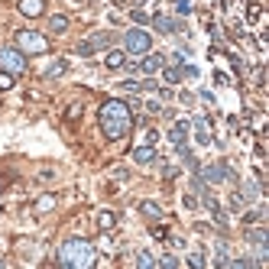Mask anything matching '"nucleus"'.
<instances>
[{
    "label": "nucleus",
    "mask_w": 269,
    "mask_h": 269,
    "mask_svg": "<svg viewBox=\"0 0 269 269\" xmlns=\"http://www.w3.org/2000/svg\"><path fill=\"white\" fill-rule=\"evenodd\" d=\"M98 120H101V130L107 139H120L130 133L133 127V114H130V104L127 101H104L98 110Z\"/></svg>",
    "instance_id": "f257e3e1"
},
{
    "label": "nucleus",
    "mask_w": 269,
    "mask_h": 269,
    "mask_svg": "<svg viewBox=\"0 0 269 269\" xmlns=\"http://www.w3.org/2000/svg\"><path fill=\"white\" fill-rule=\"evenodd\" d=\"M94 263H98V253H94L91 240L68 237L59 246V266H65V269H91Z\"/></svg>",
    "instance_id": "f03ea898"
},
{
    "label": "nucleus",
    "mask_w": 269,
    "mask_h": 269,
    "mask_svg": "<svg viewBox=\"0 0 269 269\" xmlns=\"http://www.w3.org/2000/svg\"><path fill=\"white\" fill-rule=\"evenodd\" d=\"M16 49L20 52H30V55H42V52H49V39L42 36V33H36V30H20L16 33Z\"/></svg>",
    "instance_id": "7ed1b4c3"
},
{
    "label": "nucleus",
    "mask_w": 269,
    "mask_h": 269,
    "mask_svg": "<svg viewBox=\"0 0 269 269\" xmlns=\"http://www.w3.org/2000/svg\"><path fill=\"white\" fill-rule=\"evenodd\" d=\"M0 71H10V75H23L26 71V55L16 46H0Z\"/></svg>",
    "instance_id": "20e7f679"
},
{
    "label": "nucleus",
    "mask_w": 269,
    "mask_h": 269,
    "mask_svg": "<svg viewBox=\"0 0 269 269\" xmlns=\"http://www.w3.org/2000/svg\"><path fill=\"white\" fill-rule=\"evenodd\" d=\"M123 42H127V52H133V55H146L149 49H153V39H149V33H143V30H130L123 36Z\"/></svg>",
    "instance_id": "39448f33"
},
{
    "label": "nucleus",
    "mask_w": 269,
    "mask_h": 269,
    "mask_svg": "<svg viewBox=\"0 0 269 269\" xmlns=\"http://www.w3.org/2000/svg\"><path fill=\"white\" fill-rule=\"evenodd\" d=\"M139 68L146 71V75H153V71L166 68V59H162L159 52H146V55H143V62H139Z\"/></svg>",
    "instance_id": "423d86ee"
},
{
    "label": "nucleus",
    "mask_w": 269,
    "mask_h": 269,
    "mask_svg": "<svg viewBox=\"0 0 269 269\" xmlns=\"http://www.w3.org/2000/svg\"><path fill=\"white\" fill-rule=\"evenodd\" d=\"M20 13L23 16H42L46 13V0H20Z\"/></svg>",
    "instance_id": "0eeeda50"
},
{
    "label": "nucleus",
    "mask_w": 269,
    "mask_h": 269,
    "mask_svg": "<svg viewBox=\"0 0 269 269\" xmlns=\"http://www.w3.org/2000/svg\"><path fill=\"white\" fill-rule=\"evenodd\" d=\"M130 156H133V162H136V166H149V162H156V149L153 146H136Z\"/></svg>",
    "instance_id": "6e6552de"
},
{
    "label": "nucleus",
    "mask_w": 269,
    "mask_h": 269,
    "mask_svg": "<svg viewBox=\"0 0 269 269\" xmlns=\"http://www.w3.org/2000/svg\"><path fill=\"white\" fill-rule=\"evenodd\" d=\"M188 130H192V123H188V120H178L175 127L169 130V139L178 146V143H185V139H188Z\"/></svg>",
    "instance_id": "1a4fd4ad"
},
{
    "label": "nucleus",
    "mask_w": 269,
    "mask_h": 269,
    "mask_svg": "<svg viewBox=\"0 0 269 269\" xmlns=\"http://www.w3.org/2000/svg\"><path fill=\"white\" fill-rule=\"evenodd\" d=\"M195 130H198V143H201V146H208V143H211V120H204V117L195 120Z\"/></svg>",
    "instance_id": "9d476101"
},
{
    "label": "nucleus",
    "mask_w": 269,
    "mask_h": 269,
    "mask_svg": "<svg viewBox=\"0 0 269 269\" xmlns=\"http://www.w3.org/2000/svg\"><path fill=\"white\" fill-rule=\"evenodd\" d=\"M139 211H143L149 221H159V217H162V208L156 204V201H143V204H139Z\"/></svg>",
    "instance_id": "9b49d317"
},
{
    "label": "nucleus",
    "mask_w": 269,
    "mask_h": 269,
    "mask_svg": "<svg viewBox=\"0 0 269 269\" xmlns=\"http://www.w3.org/2000/svg\"><path fill=\"white\" fill-rule=\"evenodd\" d=\"M49 30H52V33H65V30H68V16H62V13L49 16Z\"/></svg>",
    "instance_id": "f8f14e48"
},
{
    "label": "nucleus",
    "mask_w": 269,
    "mask_h": 269,
    "mask_svg": "<svg viewBox=\"0 0 269 269\" xmlns=\"http://www.w3.org/2000/svg\"><path fill=\"white\" fill-rule=\"evenodd\" d=\"M153 26L159 33H172V30H178V23H172L169 16H153Z\"/></svg>",
    "instance_id": "ddd939ff"
},
{
    "label": "nucleus",
    "mask_w": 269,
    "mask_h": 269,
    "mask_svg": "<svg viewBox=\"0 0 269 269\" xmlns=\"http://www.w3.org/2000/svg\"><path fill=\"white\" fill-rule=\"evenodd\" d=\"M123 65H127V55L117 52V49H110L107 52V68H123Z\"/></svg>",
    "instance_id": "4468645a"
},
{
    "label": "nucleus",
    "mask_w": 269,
    "mask_h": 269,
    "mask_svg": "<svg viewBox=\"0 0 269 269\" xmlns=\"http://www.w3.org/2000/svg\"><path fill=\"white\" fill-rule=\"evenodd\" d=\"M178 156L185 159V166H188V169H195V172H198V159L192 156V149L185 146V143H178Z\"/></svg>",
    "instance_id": "2eb2a0df"
},
{
    "label": "nucleus",
    "mask_w": 269,
    "mask_h": 269,
    "mask_svg": "<svg viewBox=\"0 0 269 269\" xmlns=\"http://www.w3.org/2000/svg\"><path fill=\"white\" fill-rule=\"evenodd\" d=\"M114 224H117V214H114V211H101V217H98V227H101V231H110Z\"/></svg>",
    "instance_id": "dca6fc26"
},
{
    "label": "nucleus",
    "mask_w": 269,
    "mask_h": 269,
    "mask_svg": "<svg viewBox=\"0 0 269 269\" xmlns=\"http://www.w3.org/2000/svg\"><path fill=\"white\" fill-rule=\"evenodd\" d=\"M88 42H91L94 52H98V49H107V46H110V33H98V36H91Z\"/></svg>",
    "instance_id": "f3484780"
},
{
    "label": "nucleus",
    "mask_w": 269,
    "mask_h": 269,
    "mask_svg": "<svg viewBox=\"0 0 269 269\" xmlns=\"http://www.w3.org/2000/svg\"><path fill=\"white\" fill-rule=\"evenodd\" d=\"M55 208V195H42V198L36 201V211L39 214H46V211H52Z\"/></svg>",
    "instance_id": "a211bd4d"
},
{
    "label": "nucleus",
    "mask_w": 269,
    "mask_h": 269,
    "mask_svg": "<svg viewBox=\"0 0 269 269\" xmlns=\"http://www.w3.org/2000/svg\"><path fill=\"white\" fill-rule=\"evenodd\" d=\"M240 195H243V198H246V201H253V198H260V185H256V182H246V185H243V188H240Z\"/></svg>",
    "instance_id": "6ab92c4d"
},
{
    "label": "nucleus",
    "mask_w": 269,
    "mask_h": 269,
    "mask_svg": "<svg viewBox=\"0 0 269 269\" xmlns=\"http://www.w3.org/2000/svg\"><path fill=\"white\" fill-rule=\"evenodd\" d=\"M136 266H139V269H153V266H156L153 253H139V256H136Z\"/></svg>",
    "instance_id": "aec40b11"
},
{
    "label": "nucleus",
    "mask_w": 269,
    "mask_h": 269,
    "mask_svg": "<svg viewBox=\"0 0 269 269\" xmlns=\"http://www.w3.org/2000/svg\"><path fill=\"white\" fill-rule=\"evenodd\" d=\"M65 62H55V65H49V71H46V78H59V75H65Z\"/></svg>",
    "instance_id": "412c9836"
},
{
    "label": "nucleus",
    "mask_w": 269,
    "mask_h": 269,
    "mask_svg": "<svg viewBox=\"0 0 269 269\" xmlns=\"http://www.w3.org/2000/svg\"><path fill=\"white\" fill-rule=\"evenodd\" d=\"M231 208H234V211H243V208H246V198H243L240 192H234V195H231Z\"/></svg>",
    "instance_id": "4be33fe9"
},
{
    "label": "nucleus",
    "mask_w": 269,
    "mask_h": 269,
    "mask_svg": "<svg viewBox=\"0 0 269 269\" xmlns=\"http://www.w3.org/2000/svg\"><path fill=\"white\" fill-rule=\"evenodd\" d=\"M13 78L16 75H10V71H0V91H10V88H13Z\"/></svg>",
    "instance_id": "5701e85b"
},
{
    "label": "nucleus",
    "mask_w": 269,
    "mask_h": 269,
    "mask_svg": "<svg viewBox=\"0 0 269 269\" xmlns=\"http://www.w3.org/2000/svg\"><path fill=\"white\" fill-rule=\"evenodd\" d=\"M166 81H169V85H178V81H182V71H178V68H166Z\"/></svg>",
    "instance_id": "b1692460"
},
{
    "label": "nucleus",
    "mask_w": 269,
    "mask_h": 269,
    "mask_svg": "<svg viewBox=\"0 0 269 269\" xmlns=\"http://www.w3.org/2000/svg\"><path fill=\"white\" fill-rule=\"evenodd\" d=\"M156 266H162V269H175L178 260H175V256H162V260H156Z\"/></svg>",
    "instance_id": "393cba45"
},
{
    "label": "nucleus",
    "mask_w": 269,
    "mask_h": 269,
    "mask_svg": "<svg viewBox=\"0 0 269 269\" xmlns=\"http://www.w3.org/2000/svg\"><path fill=\"white\" fill-rule=\"evenodd\" d=\"M78 55H85V59H88V55H94V49H91L88 39H85V42H78Z\"/></svg>",
    "instance_id": "a878e982"
},
{
    "label": "nucleus",
    "mask_w": 269,
    "mask_h": 269,
    "mask_svg": "<svg viewBox=\"0 0 269 269\" xmlns=\"http://www.w3.org/2000/svg\"><path fill=\"white\" fill-rule=\"evenodd\" d=\"M175 10H178V13H192V3H188V0H175Z\"/></svg>",
    "instance_id": "bb28decb"
},
{
    "label": "nucleus",
    "mask_w": 269,
    "mask_h": 269,
    "mask_svg": "<svg viewBox=\"0 0 269 269\" xmlns=\"http://www.w3.org/2000/svg\"><path fill=\"white\" fill-rule=\"evenodd\" d=\"M123 91H139V88H143V81H123Z\"/></svg>",
    "instance_id": "cd10ccee"
},
{
    "label": "nucleus",
    "mask_w": 269,
    "mask_h": 269,
    "mask_svg": "<svg viewBox=\"0 0 269 269\" xmlns=\"http://www.w3.org/2000/svg\"><path fill=\"white\" fill-rule=\"evenodd\" d=\"M260 217H263V211H246L243 221H246V224H253V221H260Z\"/></svg>",
    "instance_id": "c85d7f7f"
},
{
    "label": "nucleus",
    "mask_w": 269,
    "mask_h": 269,
    "mask_svg": "<svg viewBox=\"0 0 269 269\" xmlns=\"http://www.w3.org/2000/svg\"><path fill=\"white\" fill-rule=\"evenodd\" d=\"M178 71H182V78H195V75H198V68H195V65H185V68H178Z\"/></svg>",
    "instance_id": "c756f323"
},
{
    "label": "nucleus",
    "mask_w": 269,
    "mask_h": 269,
    "mask_svg": "<svg viewBox=\"0 0 269 269\" xmlns=\"http://www.w3.org/2000/svg\"><path fill=\"white\" fill-rule=\"evenodd\" d=\"M188 266L201 269V266H204V260H201V256H198V253H192V256H188Z\"/></svg>",
    "instance_id": "7c9ffc66"
},
{
    "label": "nucleus",
    "mask_w": 269,
    "mask_h": 269,
    "mask_svg": "<svg viewBox=\"0 0 269 269\" xmlns=\"http://www.w3.org/2000/svg\"><path fill=\"white\" fill-rule=\"evenodd\" d=\"M185 208H198V195H185Z\"/></svg>",
    "instance_id": "2f4dec72"
},
{
    "label": "nucleus",
    "mask_w": 269,
    "mask_h": 269,
    "mask_svg": "<svg viewBox=\"0 0 269 269\" xmlns=\"http://www.w3.org/2000/svg\"><path fill=\"white\" fill-rule=\"evenodd\" d=\"M260 13H263L260 3H250V20H260Z\"/></svg>",
    "instance_id": "473e14b6"
},
{
    "label": "nucleus",
    "mask_w": 269,
    "mask_h": 269,
    "mask_svg": "<svg viewBox=\"0 0 269 269\" xmlns=\"http://www.w3.org/2000/svg\"><path fill=\"white\" fill-rule=\"evenodd\" d=\"M153 237H156V240H166V237H169V231H166V227H156Z\"/></svg>",
    "instance_id": "72a5a7b5"
},
{
    "label": "nucleus",
    "mask_w": 269,
    "mask_h": 269,
    "mask_svg": "<svg viewBox=\"0 0 269 269\" xmlns=\"http://www.w3.org/2000/svg\"><path fill=\"white\" fill-rule=\"evenodd\" d=\"M133 20H136L139 26H143V23H149V16H146V13H139V10H136V13H133Z\"/></svg>",
    "instance_id": "f704fd0d"
},
{
    "label": "nucleus",
    "mask_w": 269,
    "mask_h": 269,
    "mask_svg": "<svg viewBox=\"0 0 269 269\" xmlns=\"http://www.w3.org/2000/svg\"><path fill=\"white\" fill-rule=\"evenodd\" d=\"M146 110H149V114H159V110H162V107H159V101H149Z\"/></svg>",
    "instance_id": "c9c22d12"
}]
</instances>
